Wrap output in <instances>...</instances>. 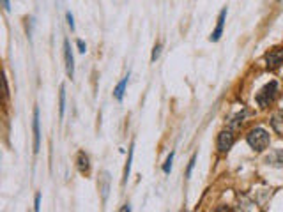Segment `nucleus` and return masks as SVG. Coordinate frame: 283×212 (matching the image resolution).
<instances>
[{"label":"nucleus","mask_w":283,"mask_h":212,"mask_svg":"<svg viewBox=\"0 0 283 212\" xmlns=\"http://www.w3.org/2000/svg\"><path fill=\"white\" fill-rule=\"evenodd\" d=\"M133 154H134V141L131 143V147H129V154H128V163H126V166H124V177H122V184H126L129 179V175H131V165H133Z\"/></svg>","instance_id":"11"},{"label":"nucleus","mask_w":283,"mask_h":212,"mask_svg":"<svg viewBox=\"0 0 283 212\" xmlns=\"http://www.w3.org/2000/svg\"><path fill=\"white\" fill-rule=\"evenodd\" d=\"M266 60H268V68L271 69L278 68L280 64L283 62V50H271L266 55Z\"/></svg>","instance_id":"8"},{"label":"nucleus","mask_w":283,"mask_h":212,"mask_svg":"<svg viewBox=\"0 0 283 212\" xmlns=\"http://www.w3.org/2000/svg\"><path fill=\"white\" fill-rule=\"evenodd\" d=\"M271 126H273V129L276 131L280 136H283V110L276 112V113L271 117Z\"/></svg>","instance_id":"10"},{"label":"nucleus","mask_w":283,"mask_h":212,"mask_svg":"<svg viewBox=\"0 0 283 212\" xmlns=\"http://www.w3.org/2000/svg\"><path fill=\"white\" fill-rule=\"evenodd\" d=\"M278 96V83L269 82L268 85H264L262 90L257 94V103L260 108H268L269 104H273V101Z\"/></svg>","instance_id":"2"},{"label":"nucleus","mask_w":283,"mask_h":212,"mask_svg":"<svg viewBox=\"0 0 283 212\" xmlns=\"http://www.w3.org/2000/svg\"><path fill=\"white\" fill-rule=\"evenodd\" d=\"M195 163H196V154H193V157H191L190 165H188V171H186V177L190 179L191 173H193V168H195Z\"/></svg>","instance_id":"17"},{"label":"nucleus","mask_w":283,"mask_h":212,"mask_svg":"<svg viewBox=\"0 0 283 212\" xmlns=\"http://www.w3.org/2000/svg\"><path fill=\"white\" fill-rule=\"evenodd\" d=\"M64 60H66V71L67 76L73 78L74 76V57H73L71 46H69V41H64Z\"/></svg>","instance_id":"6"},{"label":"nucleus","mask_w":283,"mask_h":212,"mask_svg":"<svg viewBox=\"0 0 283 212\" xmlns=\"http://www.w3.org/2000/svg\"><path fill=\"white\" fill-rule=\"evenodd\" d=\"M76 46H78V52H80V53L87 52V46H85V42H83L82 39H78V41H76Z\"/></svg>","instance_id":"20"},{"label":"nucleus","mask_w":283,"mask_h":212,"mask_svg":"<svg viewBox=\"0 0 283 212\" xmlns=\"http://www.w3.org/2000/svg\"><path fill=\"white\" fill-rule=\"evenodd\" d=\"M225 20H226V7L225 9H222V13H220V16H218V25H216V28L212 30V34H211V39L212 42H218L220 39H222V36H223V28H225Z\"/></svg>","instance_id":"7"},{"label":"nucleus","mask_w":283,"mask_h":212,"mask_svg":"<svg viewBox=\"0 0 283 212\" xmlns=\"http://www.w3.org/2000/svg\"><path fill=\"white\" fill-rule=\"evenodd\" d=\"M246 141L253 150L262 152V150L268 149L269 143H271V136H269L268 131L262 129V127H255V129H252L250 133H248Z\"/></svg>","instance_id":"1"},{"label":"nucleus","mask_w":283,"mask_h":212,"mask_svg":"<svg viewBox=\"0 0 283 212\" xmlns=\"http://www.w3.org/2000/svg\"><path fill=\"white\" fill-rule=\"evenodd\" d=\"M110 184H112V177H110V173L108 171H101V175H99V179H98V187H99V191H101L103 202H106V198H108Z\"/></svg>","instance_id":"5"},{"label":"nucleus","mask_w":283,"mask_h":212,"mask_svg":"<svg viewBox=\"0 0 283 212\" xmlns=\"http://www.w3.org/2000/svg\"><path fill=\"white\" fill-rule=\"evenodd\" d=\"M32 129H34V152L41 149V131H39V108H34V119H32Z\"/></svg>","instance_id":"4"},{"label":"nucleus","mask_w":283,"mask_h":212,"mask_svg":"<svg viewBox=\"0 0 283 212\" xmlns=\"http://www.w3.org/2000/svg\"><path fill=\"white\" fill-rule=\"evenodd\" d=\"M161 50H163V44L161 42H156L154 48H152V55H150V62H156L161 55Z\"/></svg>","instance_id":"15"},{"label":"nucleus","mask_w":283,"mask_h":212,"mask_svg":"<svg viewBox=\"0 0 283 212\" xmlns=\"http://www.w3.org/2000/svg\"><path fill=\"white\" fill-rule=\"evenodd\" d=\"M268 163L274 166H283V150H274L273 154L268 155Z\"/></svg>","instance_id":"13"},{"label":"nucleus","mask_w":283,"mask_h":212,"mask_svg":"<svg viewBox=\"0 0 283 212\" xmlns=\"http://www.w3.org/2000/svg\"><path fill=\"white\" fill-rule=\"evenodd\" d=\"M218 150L220 152H228L232 149V145H234V133L232 131H222L220 135H218Z\"/></svg>","instance_id":"3"},{"label":"nucleus","mask_w":283,"mask_h":212,"mask_svg":"<svg viewBox=\"0 0 283 212\" xmlns=\"http://www.w3.org/2000/svg\"><path fill=\"white\" fill-rule=\"evenodd\" d=\"M59 110H60V119L64 117V112H66V87L62 85L60 94H59Z\"/></svg>","instance_id":"14"},{"label":"nucleus","mask_w":283,"mask_h":212,"mask_svg":"<svg viewBox=\"0 0 283 212\" xmlns=\"http://www.w3.org/2000/svg\"><path fill=\"white\" fill-rule=\"evenodd\" d=\"M2 5H4V9L9 13V11H11V2H9V0H2Z\"/></svg>","instance_id":"21"},{"label":"nucleus","mask_w":283,"mask_h":212,"mask_svg":"<svg viewBox=\"0 0 283 212\" xmlns=\"http://www.w3.org/2000/svg\"><path fill=\"white\" fill-rule=\"evenodd\" d=\"M66 18H67V25H69V28H71V30H74V18H73L71 13H67Z\"/></svg>","instance_id":"19"},{"label":"nucleus","mask_w":283,"mask_h":212,"mask_svg":"<svg viewBox=\"0 0 283 212\" xmlns=\"http://www.w3.org/2000/svg\"><path fill=\"white\" fill-rule=\"evenodd\" d=\"M39 209H41V193H37L34 200V211H39Z\"/></svg>","instance_id":"18"},{"label":"nucleus","mask_w":283,"mask_h":212,"mask_svg":"<svg viewBox=\"0 0 283 212\" xmlns=\"http://www.w3.org/2000/svg\"><path fill=\"white\" fill-rule=\"evenodd\" d=\"M76 165H78V171L80 173H89V170H90V163H89V155L83 152V150H80L76 155Z\"/></svg>","instance_id":"9"},{"label":"nucleus","mask_w":283,"mask_h":212,"mask_svg":"<svg viewBox=\"0 0 283 212\" xmlns=\"http://www.w3.org/2000/svg\"><path fill=\"white\" fill-rule=\"evenodd\" d=\"M282 2H283V0H282Z\"/></svg>","instance_id":"22"},{"label":"nucleus","mask_w":283,"mask_h":212,"mask_svg":"<svg viewBox=\"0 0 283 212\" xmlns=\"http://www.w3.org/2000/svg\"><path fill=\"white\" fill-rule=\"evenodd\" d=\"M128 82H129V74H128V76H124L122 82L119 83L117 87H115V90H113V98L117 99V101H122V99H124V94H126V87H128Z\"/></svg>","instance_id":"12"},{"label":"nucleus","mask_w":283,"mask_h":212,"mask_svg":"<svg viewBox=\"0 0 283 212\" xmlns=\"http://www.w3.org/2000/svg\"><path fill=\"white\" fill-rule=\"evenodd\" d=\"M174 155H175V152H170L168 157H166L165 165H163V171H165V173H170V171H172V163H174Z\"/></svg>","instance_id":"16"}]
</instances>
